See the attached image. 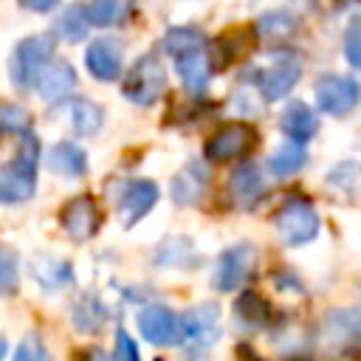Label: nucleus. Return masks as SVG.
Returning <instances> with one entry per match:
<instances>
[{
  "label": "nucleus",
  "instance_id": "obj_1",
  "mask_svg": "<svg viewBox=\"0 0 361 361\" xmlns=\"http://www.w3.org/2000/svg\"><path fill=\"white\" fill-rule=\"evenodd\" d=\"M37 164H39V141L31 130H23L17 158L0 169V203H23L34 195Z\"/></svg>",
  "mask_w": 361,
  "mask_h": 361
},
{
  "label": "nucleus",
  "instance_id": "obj_2",
  "mask_svg": "<svg viewBox=\"0 0 361 361\" xmlns=\"http://www.w3.org/2000/svg\"><path fill=\"white\" fill-rule=\"evenodd\" d=\"M164 90H166V71H164V65L155 54L138 56L135 65L127 71L124 85H121V93L138 107L155 104Z\"/></svg>",
  "mask_w": 361,
  "mask_h": 361
},
{
  "label": "nucleus",
  "instance_id": "obj_3",
  "mask_svg": "<svg viewBox=\"0 0 361 361\" xmlns=\"http://www.w3.org/2000/svg\"><path fill=\"white\" fill-rule=\"evenodd\" d=\"M54 56V37L51 34H34V37H25L14 54H11V62H8V76L14 82L17 90H28L34 87V79L39 73V68Z\"/></svg>",
  "mask_w": 361,
  "mask_h": 361
},
{
  "label": "nucleus",
  "instance_id": "obj_4",
  "mask_svg": "<svg viewBox=\"0 0 361 361\" xmlns=\"http://www.w3.org/2000/svg\"><path fill=\"white\" fill-rule=\"evenodd\" d=\"M254 147H257V130L245 121H228L206 138L203 158L212 164H226V161L245 158Z\"/></svg>",
  "mask_w": 361,
  "mask_h": 361
},
{
  "label": "nucleus",
  "instance_id": "obj_5",
  "mask_svg": "<svg viewBox=\"0 0 361 361\" xmlns=\"http://www.w3.org/2000/svg\"><path fill=\"white\" fill-rule=\"evenodd\" d=\"M274 226L279 231V237L285 240V245H305L310 240H316L319 234V214L307 200H288L276 217Z\"/></svg>",
  "mask_w": 361,
  "mask_h": 361
},
{
  "label": "nucleus",
  "instance_id": "obj_6",
  "mask_svg": "<svg viewBox=\"0 0 361 361\" xmlns=\"http://www.w3.org/2000/svg\"><path fill=\"white\" fill-rule=\"evenodd\" d=\"M361 99V90L353 79L347 76H336V73H327L316 82V104L322 113H330V116H347Z\"/></svg>",
  "mask_w": 361,
  "mask_h": 361
},
{
  "label": "nucleus",
  "instance_id": "obj_7",
  "mask_svg": "<svg viewBox=\"0 0 361 361\" xmlns=\"http://www.w3.org/2000/svg\"><path fill=\"white\" fill-rule=\"evenodd\" d=\"M257 262V251L251 245H231L220 254L217 259V268H214V288L228 293V290H237L243 285V279L251 274Z\"/></svg>",
  "mask_w": 361,
  "mask_h": 361
},
{
  "label": "nucleus",
  "instance_id": "obj_8",
  "mask_svg": "<svg viewBox=\"0 0 361 361\" xmlns=\"http://www.w3.org/2000/svg\"><path fill=\"white\" fill-rule=\"evenodd\" d=\"M59 220H62V228L68 231V237L90 240L102 226V212H99V206L90 195H79V197L65 203Z\"/></svg>",
  "mask_w": 361,
  "mask_h": 361
},
{
  "label": "nucleus",
  "instance_id": "obj_9",
  "mask_svg": "<svg viewBox=\"0 0 361 361\" xmlns=\"http://www.w3.org/2000/svg\"><path fill=\"white\" fill-rule=\"evenodd\" d=\"M217 324H220V307L214 302L197 305V307H192L180 316L178 338H183L186 344H195V347L212 344L217 338Z\"/></svg>",
  "mask_w": 361,
  "mask_h": 361
},
{
  "label": "nucleus",
  "instance_id": "obj_10",
  "mask_svg": "<svg viewBox=\"0 0 361 361\" xmlns=\"http://www.w3.org/2000/svg\"><path fill=\"white\" fill-rule=\"evenodd\" d=\"M34 87H37V93L45 99V102H62V99H68L71 96V90L76 87V71H73V65L71 62H65V59H48L42 68H39V73H37V79H34Z\"/></svg>",
  "mask_w": 361,
  "mask_h": 361
},
{
  "label": "nucleus",
  "instance_id": "obj_11",
  "mask_svg": "<svg viewBox=\"0 0 361 361\" xmlns=\"http://www.w3.org/2000/svg\"><path fill=\"white\" fill-rule=\"evenodd\" d=\"M138 330H141V336L149 344L166 347V344H175L178 341L180 319L169 307H164V305H149V307H144L138 313Z\"/></svg>",
  "mask_w": 361,
  "mask_h": 361
},
{
  "label": "nucleus",
  "instance_id": "obj_12",
  "mask_svg": "<svg viewBox=\"0 0 361 361\" xmlns=\"http://www.w3.org/2000/svg\"><path fill=\"white\" fill-rule=\"evenodd\" d=\"M158 203V186L152 180H133L118 197V214L124 228H133Z\"/></svg>",
  "mask_w": 361,
  "mask_h": 361
},
{
  "label": "nucleus",
  "instance_id": "obj_13",
  "mask_svg": "<svg viewBox=\"0 0 361 361\" xmlns=\"http://www.w3.org/2000/svg\"><path fill=\"white\" fill-rule=\"evenodd\" d=\"M85 65L99 82H113L121 73V45L110 37L93 39L85 51Z\"/></svg>",
  "mask_w": 361,
  "mask_h": 361
},
{
  "label": "nucleus",
  "instance_id": "obj_14",
  "mask_svg": "<svg viewBox=\"0 0 361 361\" xmlns=\"http://www.w3.org/2000/svg\"><path fill=\"white\" fill-rule=\"evenodd\" d=\"M299 76H302V68L296 62H279V65H271L268 71L259 73L257 87H259L265 102H279L296 87Z\"/></svg>",
  "mask_w": 361,
  "mask_h": 361
},
{
  "label": "nucleus",
  "instance_id": "obj_15",
  "mask_svg": "<svg viewBox=\"0 0 361 361\" xmlns=\"http://www.w3.org/2000/svg\"><path fill=\"white\" fill-rule=\"evenodd\" d=\"M254 45V31L245 28V25H237V28H228L226 34L217 37L214 42V56H212V65L214 68H226L237 59H243Z\"/></svg>",
  "mask_w": 361,
  "mask_h": 361
},
{
  "label": "nucleus",
  "instance_id": "obj_16",
  "mask_svg": "<svg viewBox=\"0 0 361 361\" xmlns=\"http://www.w3.org/2000/svg\"><path fill=\"white\" fill-rule=\"evenodd\" d=\"M279 130H282L288 138L307 144V141L319 133V116H316V110H310L305 102H293V104L285 107V113H282V118H279Z\"/></svg>",
  "mask_w": 361,
  "mask_h": 361
},
{
  "label": "nucleus",
  "instance_id": "obj_17",
  "mask_svg": "<svg viewBox=\"0 0 361 361\" xmlns=\"http://www.w3.org/2000/svg\"><path fill=\"white\" fill-rule=\"evenodd\" d=\"M262 192H265V183L259 178V169L251 161L240 164L231 172V178H228V195L234 197L237 206H254L262 197Z\"/></svg>",
  "mask_w": 361,
  "mask_h": 361
},
{
  "label": "nucleus",
  "instance_id": "obj_18",
  "mask_svg": "<svg viewBox=\"0 0 361 361\" xmlns=\"http://www.w3.org/2000/svg\"><path fill=\"white\" fill-rule=\"evenodd\" d=\"M175 59H178V76L183 79L186 90H189V93H203L206 85H209V76H212V71H214V65H212V59L203 54V48L186 51V54H180V56H175Z\"/></svg>",
  "mask_w": 361,
  "mask_h": 361
},
{
  "label": "nucleus",
  "instance_id": "obj_19",
  "mask_svg": "<svg viewBox=\"0 0 361 361\" xmlns=\"http://www.w3.org/2000/svg\"><path fill=\"white\" fill-rule=\"evenodd\" d=\"M48 169L56 172V175H65V178H79V175L87 172V155L79 144L59 141L48 152Z\"/></svg>",
  "mask_w": 361,
  "mask_h": 361
},
{
  "label": "nucleus",
  "instance_id": "obj_20",
  "mask_svg": "<svg viewBox=\"0 0 361 361\" xmlns=\"http://www.w3.org/2000/svg\"><path fill=\"white\" fill-rule=\"evenodd\" d=\"M305 161H307L305 144L288 138V141L268 158V169H271V175H276V178H293V175L305 166Z\"/></svg>",
  "mask_w": 361,
  "mask_h": 361
},
{
  "label": "nucleus",
  "instance_id": "obj_21",
  "mask_svg": "<svg viewBox=\"0 0 361 361\" xmlns=\"http://www.w3.org/2000/svg\"><path fill=\"white\" fill-rule=\"evenodd\" d=\"M203 192H206V175L195 164L180 169L172 180V197H175L178 206H195Z\"/></svg>",
  "mask_w": 361,
  "mask_h": 361
},
{
  "label": "nucleus",
  "instance_id": "obj_22",
  "mask_svg": "<svg viewBox=\"0 0 361 361\" xmlns=\"http://www.w3.org/2000/svg\"><path fill=\"white\" fill-rule=\"evenodd\" d=\"M234 313L240 319L243 327H251V330H259L271 322V305L257 293V290H245L240 293L237 305H234Z\"/></svg>",
  "mask_w": 361,
  "mask_h": 361
},
{
  "label": "nucleus",
  "instance_id": "obj_23",
  "mask_svg": "<svg viewBox=\"0 0 361 361\" xmlns=\"http://www.w3.org/2000/svg\"><path fill=\"white\" fill-rule=\"evenodd\" d=\"M327 189L344 200H353L361 195V164L355 161H344L338 166L330 169L327 175Z\"/></svg>",
  "mask_w": 361,
  "mask_h": 361
},
{
  "label": "nucleus",
  "instance_id": "obj_24",
  "mask_svg": "<svg viewBox=\"0 0 361 361\" xmlns=\"http://www.w3.org/2000/svg\"><path fill=\"white\" fill-rule=\"evenodd\" d=\"M90 8H85V6H68L65 11H62V17L56 20V31H59V37H65L68 42H79V39H85L87 37V31H90Z\"/></svg>",
  "mask_w": 361,
  "mask_h": 361
},
{
  "label": "nucleus",
  "instance_id": "obj_25",
  "mask_svg": "<svg viewBox=\"0 0 361 361\" xmlns=\"http://www.w3.org/2000/svg\"><path fill=\"white\" fill-rule=\"evenodd\" d=\"M102 121H104V113H102L99 104H93L87 99H76L71 104V124L79 135H96Z\"/></svg>",
  "mask_w": 361,
  "mask_h": 361
},
{
  "label": "nucleus",
  "instance_id": "obj_26",
  "mask_svg": "<svg viewBox=\"0 0 361 361\" xmlns=\"http://www.w3.org/2000/svg\"><path fill=\"white\" fill-rule=\"evenodd\" d=\"M31 274L34 279L42 285V288H56V285H65L71 279V265L68 262H56V259H45V257H37L31 262Z\"/></svg>",
  "mask_w": 361,
  "mask_h": 361
},
{
  "label": "nucleus",
  "instance_id": "obj_27",
  "mask_svg": "<svg viewBox=\"0 0 361 361\" xmlns=\"http://www.w3.org/2000/svg\"><path fill=\"white\" fill-rule=\"evenodd\" d=\"M161 45H164L166 54L180 56V54H186V51L203 48V34H200L197 28H189V25H183V28H169Z\"/></svg>",
  "mask_w": 361,
  "mask_h": 361
},
{
  "label": "nucleus",
  "instance_id": "obj_28",
  "mask_svg": "<svg viewBox=\"0 0 361 361\" xmlns=\"http://www.w3.org/2000/svg\"><path fill=\"white\" fill-rule=\"evenodd\" d=\"M293 31H296V20H293V14H288V11H268V14L259 17V34H262L265 39H271V42L285 39V37H290Z\"/></svg>",
  "mask_w": 361,
  "mask_h": 361
},
{
  "label": "nucleus",
  "instance_id": "obj_29",
  "mask_svg": "<svg viewBox=\"0 0 361 361\" xmlns=\"http://www.w3.org/2000/svg\"><path fill=\"white\" fill-rule=\"evenodd\" d=\"M127 0H96L90 6V23L93 25H116L127 17Z\"/></svg>",
  "mask_w": 361,
  "mask_h": 361
},
{
  "label": "nucleus",
  "instance_id": "obj_30",
  "mask_svg": "<svg viewBox=\"0 0 361 361\" xmlns=\"http://www.w3.org/2000/svg\"><path fill=\"white\" fill-rule=\"evenodd\" d=\"M102 322H104V310L99 307L96 299H82V302L76 305V310H73V324H76L79 330L93 333V330L102 327Z\"/></svg>",
  "mask_w": 361,
  "mask_h": 361
},
{
  "label": "nucleus",
  "instance_id": "obj_31",
  "mask_svg": "<svg viewBox=\"0 0 361 361\" xmlns=\"http://www.w3.org/2000/svg\"><path fill=\"white\" fill-rule=\"evenodd\" d=\"M17 254L0 245V296H11L17 290Z\"/></svg>",
  "mask_w": 361,
  "mask_h": 361
},
{
  "label": "nucleus",
  "instance_id": "obj_32",
  "mask_svg": "<svg viewBox=\"0 0 361 361\" xmlns=\"http://www.w3.org/2000/svg\"><path fill=\"white\" fill-rule=\"evenodd\" d=\"M344 56L353 68L361 71V17L350 20V25L344 31Z\"/></svg>",
  "mask_w": 361,
  "mask_h": 361
},
{
  "label": "nucleus",
  "instance_id": "obj_33",
  "mask_svg": "<svg viewBox=\"0 0 361 361\" xmlns=\"http://www.w3.org/2000/svg\"><path fill=\"white\" fill-rule=\"evenodd\" d=\"M14 358H17V361H45L48 353H45V347H42V341H39L37 336H25L23 344L17 347Z\"/></svg>",
  "mask_w": 361,
  "mask_h": 361
},
{
  "label": "nucleus",
  "instance_id": "obj_34",
  "mask_svg": "<svg viewBox=\"0 0 361 361\" xmlns=\"http://www.w3.org/2000/svg\"><path fill=\"white\" fill-rule=\"evenodd\" d=\"M333 322H336V327H338V330H344L350 338L361 341V307H358V310L336 313V316H333Z\"/></svg>",
  "mask_w": 361,
  "mask_h": 361
},
{
  "label": "nucleus",
  "instance_id": "obj_35",
  "mask_svg": "<svg viewBox=\"0 0 361 361\" xmlns=\"http://www.w3.org/2000/svg\"><path fill=\"white\" fill-rule=\"evenodd\" d=\"M0 127L23 133V130H28V116H25L20 107H8V104H3V107H0Z\"/></svg>",
  "mask_w": 361,
  "mask_h": 361
},
{
  "label": "nucleus",
  "instance_id": "obj_36",
  "mask_svg": "<svg viewBox=\"0 0 361 361\" xmlns=\"http://www.w3.org/2000/svg\"><path fill=\"white\" fill-rule=\"evenodd\" d=\"M116 358H121V361H135L138 358V347H135V341L130 338V333L124 327L116 330Z\"/></svg>",
  "mask_w": 361,
  "mask_h": 361
},
{
  "label": "nucleus",
  "instance_id": "obj_37",
  "mask_svg": "<svg viewBox=\"0 0 361 361\" xmlns=\"http://www.w3.org/2000/svg\"><path fill=\"white\" fill-rule=\"evenodd\" d=\"M62 0H20V6L23 8H28V11H37V14H45V11H51V8H56Z\"/></svg>",
  "mask_w": 361,
  "mask_h": 361
},
{
  "label": "nucleus",
  "instance_id": "obj_38",
  "mask_svg": "<svg viewBox=\"0 0 361 361\" xmlns=\"http://www.w3.org/2000/svg\"><path fill=\"white\" fill-rule=\"evenodd\" d=\"M6 350H8V347H6V341H3V338H0V358H3V355H6Z\"/></svg>",
  "mask_w": 361,
  "mask_h": 361
},
{
  "label": "nucleus",
  "instance_id": "obj_39",
  "mask_svg": "<svg viewBox=\"0 0 361 361\" xmlns=\"http://www.w3.org/2000/svg\"><path fill=\"white\" fill-rule=\"evenodd\" d=\"M302 3H305V6H310V8L316 6V0H302Z\"/></svg>",
  "mask_w": 361,
  "mask_h": 361
}]
</instances>
